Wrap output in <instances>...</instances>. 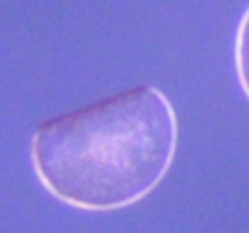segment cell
<instances>
[{
	"label": "cell",
	"instance_id": "cell-2",
	"mask_svg": "<svg viewBox=\"0 0 249 233\" xmlns=\"http://www.w3.org/2000/svg\"><path fill=\"white\" fill-rule=\"evenodd\" d=\"M234 60L236 71L240 77V84L244 88L246 96L249 97V8L240 21L236 43H234Z\"/></svg>",
	"mask_w": 249,
	"mask_h": 233
},
{
	"label": "cell",
	"instance_id": "cell-1",
	"mask_svg": "<svg viewBox=\"0 0 249 233\" xmlns=\"http://www.w3.org/2000/svg\"><path fill=\"white\" fill-rule=\"evenodd\" d=\"M177 116L155 86H136L36 129L32 160L45 189L86 211L126 207L171 166Z\"/></svg>",
	"mask_w": 249,
	"mask_h": 233
}]
</instances>
